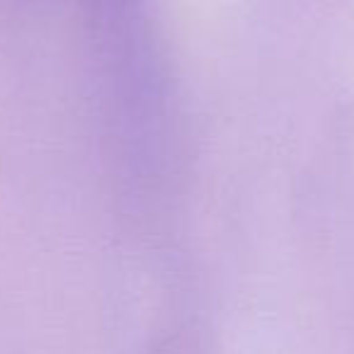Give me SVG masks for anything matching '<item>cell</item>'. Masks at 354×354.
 Instances as JSON below:
<instances>
[{
    "instance_id": "obj_1",
    "label": "cell",
    "mask_w": 354,
    "mask_h": 354,
    "mask_svg": "<svg viewBox=\"0 0 354 354\" xmlns=\"http://www.w3.org/2000/svg\"><path fill=\"white\" fill-rule=\"evenodd\" d=\"M102 3H107V6H114V3H127V0H102Z\"/></svg>"
}]
</instances>
